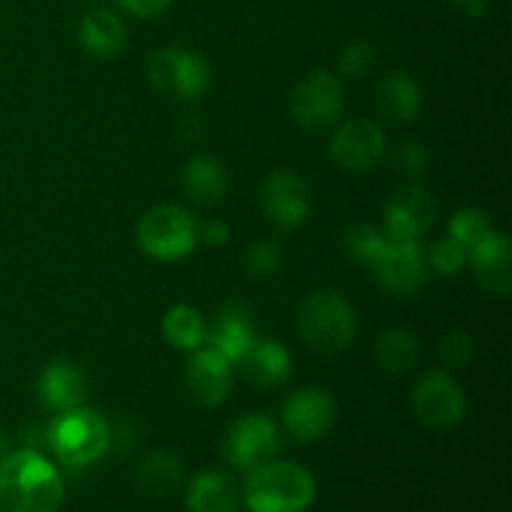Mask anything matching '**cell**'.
<instances>
[{
    "mask_svg": "<svg viewBox=\"0 0 512 512\" xmlns=\"http://www.w3.org/2000/svg\"><path fill=\"white\" fill-rule=\"evenodd\" d=\"M283 423L295 440H320L335 423V400L318 388L298 390L285 403Z\"/></svg>",
    "mask_w": 512,
    "mask_h": 512,
    "instance_id": "13",
    "label": "cell"
},
{
    "mask_svg": "<svg viewBox=\"0 0 512 512\" xmlns=\"http://www.w3.org/2000/svg\"><path fill=\"white\" fill-rule=\"evenodd\" d=\"M435 200L428 190L410 185L403 188L385 208V238L390 243H418L420 235L433 225Z\"/></svg>",
    "mask_w": 512,
    "mask_h": 512,
    "instance_id": "11",
    "label": "cell"
},
{
    "mask_svg": "<svg viewBox=\"0 0 512 512\" xmlns=\"http://www.w3.org/2000/svg\"><path fill=\"white\" fill-rule=\"evenodd\" d=\"M245 378L258 388H273L288 380L290 375V355L280 343L270 340H253L243 358L238 360Z\"/></svg>",
    "mask_w": 512,
    "mask_h": 512,
    "instance_id": "18",
    "label": "cell"
},
{
    "mask_svg": "<svg viewBox=\"0 0 512 512\" xmlns=\"http://www.w3.org/2000/svg\"><path fill=\"white\" fill-rule=\"evenodd\" d=\"M345 243H348V250L353 258L373 265L375 258L383 253L385 245H388L390 240L385 238V233H380L378 228H373V225H355V228L348 230Z\"/></svg>",
    "mask_w": 512,
    "mask_h": 512,
    "instance_id": "28",
    "label": "cell"
},
{
    "mask_svg": "<svg viewBox=\"0 0 512 512\" xmlns=\"http://www.w3.org/2000/svg\"><path fill=\"white\" fill-rule=\"evenodd\" d=\"M198 238H203L208 245H225L230 238V230L220 220H213V223H205L203 228H198Z\"/></svg>",
    "mask_w": 512,
    "mask_h": 512,
    "instance_id": "35",
    "label": "cell"
},
{
    "mask_svg": "<svg viewBox=\"0 0 512 512\" xmlns=\"http://www.w3.org/2000/svg\"><path fill=\"white\" fill-rule=\"evenodd\" d=\"M80 43L95 58H113L125 45V23L113 10H90L80 23Z\"/></svg>",
    "mask_w": 512,
    "mask_h": 512,
    "instance_id": "21",
    "label": "cell"
},
{
    "mask_svg": "<svg viewBox=\"0 0 512 512\" xmlns=\"http://www.w3.org/2000/svg\"><path fill=\"white\" fill-rule=\"evenodd\" d=\"M163 333L168 343L180 350H198L205 340V325L198 310L188 305H175L163 320Z\"/></svg>",
    "mask_w": 512,
    "mask_h": 512,
    "instance_id": "26",
    "label": "cell"
},
{
    "mask_svg": "<svg viewBox=\"0 0 512 512\" xmlns=\"http://www.w3.org/2000/svg\"><path fill=\"white\" fill-rule=\"evenodd\" d=\"M453 3H470V0H453Z\"/></svg>",
    "mask_w": 512,
    "mask_h": 512,
    "instance_id": "36",
    "label": "cell"
},
{
    "mask_svg": "<svg viewBox=\"0 0 512 512\" xmlns=\"http://www.w3.org/2000/svg\"><path fill=\"white\" fill-rule=\"evenodd\" d=\"M373 268L380 283L398 295L418 293L425 280V258L418 243H388Z\"/></svg>",
    "mask_w": 512,
    "mask_h": 512,
    "instance_id": "14",
    "label": "cell"
},
{
    "mask_svg": "<svg viewBox=\"0 0 512 512\" xmlns=\"http://www.w3.org/2000/svg\"><path fill=\"white\" fill-rule=\"evenodd\" d=\"M148 78L160 93L195 100L208 90L210 68L198 53L183 48H163L150 55Z\"/></svg>",
    "mask_w": 512,
    "mask_h": 512,
    "instance_id": "6",
    "label": "cell"
},
{
    "mask_svg": "<svg viewBox=\"0 0 512 512\" xmlns=\"http://www.w3.org/2000/svg\"><path fill=\"white\" fill-rule=\"evenodd\" d=\"M280 263H283V248L273 240H263V243H255L253 248L245 255V268L253 278H273L280 270Z\"/></svg>",
    "mask_w": 512,
    "mask_h": 512,
    "instance_id": "29",
    "label": "cell"
},
{
    "mask_svg": "<svg viewBox=\"0 0 512 512\" xmlns=\"http://www.w3.org/2000/svg\"><path fill=\"white\" fill-rule=\"evenodd\" d=\"M260 203L280 228H298L310 215L313 193L293 170H273L260 185Z\"/></svg>",
    "mask_w": 512,
    "mask_h": 512,
    "instance_id": "10",
    "label": "cell"
},
{
    "mask_svg": "<svg viewBox=\"0 0 512 512\" xmlns=\"http://www.w3.org/2000/svg\"><path fill=\"white\" fill-rule=\"evenodd\" d=\"M343 113V88L328 70H315L293 93V118L308 133H325Z\"/></svg>",
    "mask_w": 512,
    "mask_h": 512,
    "instance_id": "7",
    "label": "cell"
},
{
    "mask_svg": "<svg viewBox=\"0 0 512 512\" xmlns=\"http://www.w3.org/2000/svg\"><path fill=\"white\" fill-rule=\"evenodd\" d=\"M470 263H473L478 280L495 295H508L512 288V248L505 235H490L488 240L470 250Z\"/></svg>",
    "mask_w": 512,
    "mask_h": 512,
    "instance_id": "16",
    "label": "cell"
},
{
    "mask_svg": "<svg viewBox=\"0 0 512 512\" xmlns=\"http://www.w3.org/2000/svg\"><path fill=\"white\" fill-rule=\"evenodd\" d=\"M65 483L35 450H15L0 463V512H58Z\"/></svg>",
    "mask_w": 512,
    "mask_h": 512,
    "instance_id": "1",
    "label": "cell"
},
{
    "mask_svg": "<svg viewBox=\"0 0 512 512\" xmlns=\"http://www.w3.org/2000/svg\"><path fill=\"white\" fill-rule=\"evenodd\" d=\"M393 165L403 175H420L428 168V150L420 143H400L393 153Z\"/></svg>",
    "mask_w": 512,
    "mask_h": 512,
    "instance_id": "33",
    "label": "cell"
},
{
    "mask_svg": "<svg viewBox=\"0 0 512 512\" xmlns=\"http://www.w3.org/2000/svg\"><path fill=\"white\" fill-rule=\"evenodd\" d=\"M375 358L388 373L405 375L418 365L420 343L408 330H385L375 343Z\"/></svg>",
    "mask_w": 512,
    "mask_h": 512,
    "instance_id": "24",
    "label": "cell"
},
{
    "mask_svg": "<svg viewBox=\"0 0 512 512\" xmlns=\"http://www.w3.org/2000/svg\"><path fill=\"white\" fill-rule=\"evenodd\" d=\"M253 323H250L248 313L238 308V305H228V308L220 313L218 323L210 330V350H215L218 355H223L228 363L238 365V360L243 358L245 350L253 345Z\"/></svg>",
    "mask_w": 512,
    "mask_h": 512,
    "instance_id": "20",
    "label": "cell"
},
{
    "mask_svg": "<svg viewBox=\"0 0 512 512\" xmlns=\"http://www.w3.org/2000/svg\"><path fill=\"white\" fill-rule=\"evenodd\" d=\"M198 240V223L180 205H155L138 223L140 248L163 263L190 255Z\"/></svg>",
    "mask_w": 512,
    "mask_h": 512,
    "instance_id": "5",
    "label": "cell"
},
{
    "mask_svg": "<svg viewBox=\"0 0 512 512\" xmlns=\"http://www.w3.org/2000/svg\"><path fill=\"white\" fill-rule=\"evenodd\" d=\"M128 13L138 15V18H153V15H160L163 10L170 8L173 0H118Z\"/></svg>",
    "mask_w": 512,
    "mask_h": 512,
    "instance_id": "34",
    "label": "cell"
},
{
    "mask_svg": "<svg viewBox=\"0 0 512 512\" xmlns=\"http://www.w3.org/2000/svg\"><path fill=\"white\" fill-rule=\"evenodd\" d=\"M465 395L450 375L430 373L415 385L413 410L430 430H450L465 418Z\"/></svg>",
    "mask_w": 512,
    "mask_h": 512,
    "instance_id": "8",
    "label": "cell"
},
{
    "mask_svg": "<svg viewBox=\"0 0 512 512\" xmlns=\"http://www.w3.org/2000/svg\"><path fill=\"white\" fill-rule=\"evenodd\" d=\"M465 260H468V250H465L453 235L435 240L433 248H430V265H433L440 275L460 273Z\"/></svg>",
    "mask_w": 512,
    "mask_h": 512,
    "instance_id": "30",
    "label": "cell"
},
{
    "mask_svg": "<svg viewBox=\"0 0 512 512\" xmlns=\"http://www.w3.org/2000/svg\"><path fill=\"white\" fill-rule=\"evenodd\" d=\"M110 440H113L110 425L105 423L103 415L88 408L65 410L50 430L53 453L68 468L93 465L110 448Z\"/></svg>",
    "mask_w": 512,
    "mask_h": 512,
    "instance_id": "4",
    "label": "cell"
},
{
    "mask_svg": "<svg viewBox=\"0 0 512 512\" xmlns=\"http://www.w3.org/2000/svg\"><path fill=\"white\" fill-rule=\"evenodd\" d=\"M185 505L188 512H233L238 508V485L220 470L200 473L185 493Z\"/></svg>",
    "mask_w": 512,
    "mask_h": 512,
    "instance_id": "19",
    "label": "cell"
},
{
    "mask_svg": "<svg viewBox=\"0 0 512 512\" xmlns=\"http://www.w3.org/2000/svg\"><path fill=\"white\" fill-rule=\"evenodd\" d=\"M375 65V50L373 45L363 43H350L348 48L340 55V73L348 75V78H363L370 73V68Z\"/></svg>",
    "mask_w": 512,
    "mask_h": 512,
    "instance_id": "31",
    "label": "cell"
},
{
    "mask_svg": "<svg viewBox=\"0 0 512 512\" xmlns=\"http://www.w3.org/2000/svg\"><path fill=\"white\" fill-rule=\"evenodd\" d=\"M473 340H470L468 333H448L438 345V355L448 368H458V365H465L470 358H473Z\"/></svg>",
    "mask_w": 512,
    "mask_h": 512,
    "instance_id": "32",
    "label": "cell"
},
{
    "mask_svg": "<svg viewBox=\"0 0 512 512\" xmlns=\"http://www.w3.org/2000/svg\"><path fill=\"white\" fill-rule=\"evenodd\" d=\"M280 448V435L265 415H243L225 435V455L240 470H253L273 460Z\"/></svg>",
    "mask_w": 512,
    "mask_h": 512,
    "instance_id": "9",
    "label": "cell"
},
{
    "mask_svg": "<svg viewBox=\"0 0 512 512\" xmlns=\"http://www.w3.org/2000/svg\"><path fill=\"white\" fill-rule=\"evenodd\" d=\"M245 503L250 512H305L315 503V480L295 463H268L248 470Z\"/></svg>",
    "mask_w": 512,
    "mask_h": 512,
    "instance_id": "2",
    "label": "cell"
},
{
    "mask_svg": "<svg viewBox=\"0 0 512 512\" xmlns=\"http://www.w3.org/2000/svg\"><path fill=\"white\" fill-rule=\"evenodd\" d=\"M385 133L375 120L353 118L335 130L330 155L348 170H368L383 158Z\"/></svg>",
    "mask_w": 512,
    "mask_h": 512,
    "instance_id": "12",
    "label": "cell"
},
{
    "mask_svg": "<svg viewBox=\"0 0 512 512\" xmlns=\"http://www.w3.org/2000/svg\"><path fill=\"white\" fill-rule=\"evenodd\" d=\"M378 110L393 123H408L420 110V88L408 73L395 70L378 85Z\"/></svg>",
    "mask_w": 512,
    "mask_h": 512,
    "instance_id": "22",
    "label": "cell"
},
{
    "mask_svg": "<svg viewBox=\"0 0 512 512\" xmlns=\"http://www.w3.org/2000/svg\"><path fill=\"white\" fill-rule=\"evenodd\" d=\"M38 390L40 400L48 408L65 413V410H73L83 405L85 393H88V383H85V375L78 365L55 363L43 370Z\"/></svg>",
    "mask_w": 512,
    "mask_h": 512,
    "instance_id": "17",
    "label": "cell"
},
{
    "mask_svg": "<svg viewBox=\"0 0 512 512\" xmlns=\"http://www.w3.org/2000/svg\"><path fill=\"white\" fill-rule=\"evenodd\" d=\"M188 388L193 398L205 408H215V405L225 403L233 385V373H230V363L218 355L215 350H198L193 358L188 360Z\"/></svg>",
    "mask_w": 512,
    "mask_h": 512,
    "instance_id": "15",
    "label": "cell"
},
{
    "mask_svg": "<svg viewBox=\"0 0 512 512\" xmlns=\"http://www.w3.org/2000/svg\"><path fill=\"white\" fill-rule=\"evenodd\" d=\"M183 188L190 200L198 205H213L228 190V178H225L223 165L210 155H198L188 163L183 173Z\"/></svg>",
    "mask_w": 512,
    "mask_h": 512,
    "instance_id": "23",
    "label": "cell"
},
{
    "mask_svg": "<svg viewBox=\"0 0 512 512\" xmlns=\"http://www.w3.org/2000/svg\"><path fill=\"white\" fill-rule=\"evenodd\" d=\"M298 328L305 343L318 353H343L355 338V313L338 293L320 290L300 305Z\"/></svg>",
    "mask_w": 512,
    "mask_h": 512,
    "instance_id": "3",
    "label": "cell"
},
{
    "mask_svg": "<svg viewBox=\"0 0 512 512\" xmlns=\"http://www.w3.org/2000/svg\"><path fill=\"white\" fill-rule=\"evenodd\" d=\"M450 235L470 253V250L478 248L483 240H488L493 235V228H490V220L485 218V213L465 208L450 220Z\"/></svg>",
    "mask_w": 512,
    "mask_h": 512,
    "instance_id": "27",
    "label": "cell"
},
{
    "mask_svg": "<svg viewBox=\"0 0 512 512\" xmlns=\"http://www.w3.org/2000/svg\"><path fill=\"white\" fill-rule=\"evenodd\" d=\"M180 473H183L180 460L175 458V455L158 450V453H150L148 458L140 463L138 483L148 495L163 498V495H168L170 490H175V485L180 483Z\"/></svg>",
    "mask_w": 512,
    "mask_h": 512,
    "instance_id": "25",
    "label": "cell"
}]
</instances>
